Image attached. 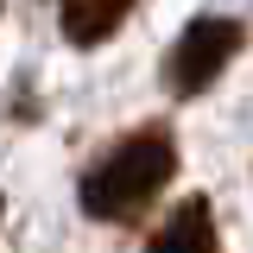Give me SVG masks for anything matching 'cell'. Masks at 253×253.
Instances as JSON below:
<instances>
[{
  "label": "cell",
  "instance_id": "obj_2",
  "mask_svg": "<svg viewBox=\"0 0 253 253\" xmlns=\"http://www.w3.org/2000/svg\"><path fill=\"white\" fill-rule=\"evenodd\" d=\"M241 44H247V26H241V19H221V13L190 19V26L177 32V44H171V57H165V89L171 95H203L221 70L234 63Z\"/></svg>",
  "mask_w": 253,
  "mask_h": 253
},
{
  "label": "cell",
  "instance_id": "obj_3",
  "mask_svg": "<svg viewBox=\"0 0 253 253\" xmlns=\"http://www.w3.org/2000/svg\"><path fill=\"white\" fill-rule=\"evenodd\" d=\"M146 253H221V241H215V209H209L203 196L177 203V209L165 215V228L152 234Z\"/></svg>",
  "mask_w": 253,
  "mask_h": 253
},
{
  "label": "cell",
  "instance_id": "obj_4",
  "mask_svg": "<svg viewBox=\"0 0 253 253\" xmlns=\"http://www.w3.org/2000/svg\"><path fill=\"white\" fill-rule=\"evenodd\" d=\"M126 13H133V0H63V38L70 44H101V38L121 32Z\"/></svg>",
  "mask_w": 253,
  "mask_h": 253
},
{
  "label": "cell",
  "instance_id": "obj_1",
  "mask_svg": "<svg viewBox=\"0 0 253 253\" xmlns=\"http://www.w3.org/2000/svg\"><path fill=\"white\" fill-rule=\"evenodd\" d=\"M177 177V139L171 126H133L108 152L89 165L83 177V209L95 221H139L146 203Z\"/></svg>",
  "mask_w": 253,
  "mask_h": 253
}]
</instances>
